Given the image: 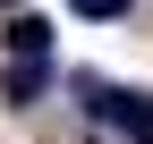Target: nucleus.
I'll use <instances>...</instances> for the list:
<instances>
[{
    "mask_svg": "<svg viewBox=\"0 0 153 144\" xmlns=\"http://www.w3.org/2000/svg\"><path fill=\"white\" fill-rule=\"evenodd\" d=\"M0 9H9V0H0Z\"/></svg>",
    "mask_w": 153,
    "mask_h": 144,
    "instance_id": "obj_5",
    "label": "nucleus"
},
{
    "mask_svg": "<svg viewBox=\"0 0 153 144\" xmlns=\"http://www.w3.org/2000/svg\"><path fill=\"white\" fill-rule=\"evenodd\" d=\"M43 85H51L43 60H9V68H0V102H9V110H34V93H43Z\"/></svg>",
    "mask_w": 153,
    "mask_h": 144,
    "instance_id": "obj_2",
    "label": "nucleus"
},
{
    "mask_svg": "<svg viewBox=\"0 0 153 144\" xmlns=\"http://www.w3.org/2000/svg\"><path fill=\"white\" fill-rule=\"evenodd\" d=\"M76 17H128V0H68Z\"/></svg>",
    "mask_w": 153,
    "mask_h": 144,
    "instance_id": "obj_4",
    "label": "nucleus"
},
{
    "mask_svg": "<svg viewBox=\"0 0 153 144\" xmlns=\"http://www.w3.org/2000/svg\"><path fill=\"white\" fill-rule=\"evenodd\" d=\"M102 119H119L128 144H153V93H145V85H111V110Z\"/></svg>",
    "mask_w": 153,
    "mask_h": 144,
    "instance_id": "obj_1",
    "label": "nucleus"
},
{
    "mask_svg": "<svg viewBox=\"0 0 153 144\" xmlns=\"http://www.w3.org/2000/svg\"><path fill=\"white\" fill-rule=\"evenodd\" d=\"M0 43H9L17 60H51V26H43V17H26V9L9 17V34H0Z\"/></svg>",
    "mask_w": 153,
    "mask_h": 144,
    "instance_id": "obj_3",
    "label": "nucleus"
}]
</instances>
